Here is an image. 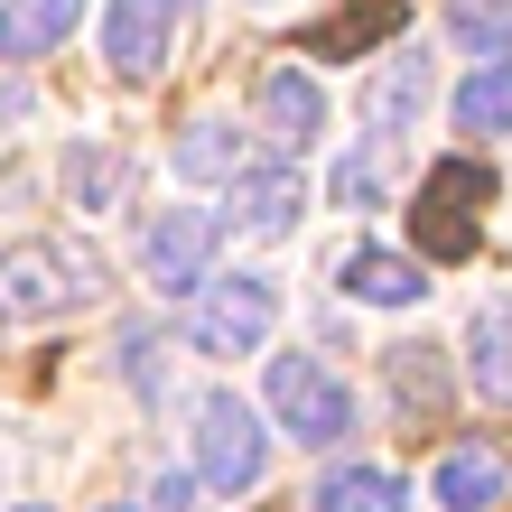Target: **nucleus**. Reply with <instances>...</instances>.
Returning <instances> with one entry per match:
<instances>
[{
	"instance_id": "nucleus-8",
	"label": "nucleus",
	"mask_w": 512,
	"mask_h": 512,
	"mask_svg": "<svg viewBox=\"0 0 512 512\" xmlns=\"http://www.w3.org/2000/svg\"><path fill=\"white\" fill-rule=\"evenodd\" d=\"M298 215H308V187H298V168H243V177H233V215H224V224L261 233V243H289Z\"/></svg>"
},
{
	"instance_id": "nucleus-11",
	"label": "nucleus",
	"mask_w": 512,
	"mask_h": 512,
	"mask_svg": "<svg viewBox=\"0 0 512 512\" xmlns=\"http://www.w3.org/2000/svg\"><path fill=\"white\" fill-rule=\"evenodd\" d=\"M419 112H429V56L401 47V56H391V66L364 84V131H373V140H401Z\"/></svg>"
},
{
	"instance_id": "nucleus-24",
	"label": "nucleus",
	"mask_w": 512,
	"mask_h": 512,
	"mask_svg": "<svg viewBox=\"0 0 512 512\" xmlns=\"http://www.w3.org/2000/svg\"><path fill=\"white\" fill-rule=\"evenodd\" d=\"M103 512H131V503H103Z\"/></svg>"
},
{
	"instance_id": "nucleus-12",
	"label": "nucleus",
	"mask_w": 512,
	"mask_h": 512,
	"mask_svg": "<svg viewBox=\"0 0 512 512\" xmlns=\"http://www.w3.org/2000/svg\"><path fill=\"white\" fill-rule=\"evenodd\" d=\"M75 19H84V0H0V56H56L75 38Z\"/></svg>"
},
{
	"instance_id": "nucleus-23",
	"label": "nucleus",
	"mask_w": 512,
	"mask_h": 512,
	"mask_svg": "<svg viewBox=\"0 0 512 512\" xmlns=\"http://www.w3.org/2000/svg\"><path fill=\"white\" fill-rule=\"evenodd\" d=\"M10 512H47V503H10Z\"/></svg>"
},
{
	"instance_id": "nucleus-13",
	"label": "nucleus",
	"mask_w": 512,
	"mask_h": 512,
	"mask_svg": "<svg viewBox=\"0 0 512 512\" xmlns=\"http://www.w3.org/2000/svg\"><path fill=\"white\" fill-rule=\"evenodd\" d=\"M447 112H457L466 140H503L512 131V56H485V66L457 84V103H447Z\"/></svg>"
},
{
	"instance_id": "nucleus-5",
	"label": "nucleus",
	"mask_w": 512,
	"mask_h": 512,
	"mask_svg": "<svg viewBox=\"0 0 512 512\" xmlns=\"http://www.w3.org/2000/svg\"><path fill=\"white\" fill-rule=\"evenodd\" d=\"M261 457H270L261 410L233 401V391H205V401H196V475L215 494H252L261 485Z\"/></svg>"
},
{
	"instance_id": "nucleus-19",
	"label": "nucleus",
	"mask_w": 512,
	"mask_h": 512,
	"mask_svg": "<svg viewBox=\"0 0 512 512\" xmlns=\"http://www.w3.org/2000/svg\"><path fill=\"white\" fill-rule=\"evenodd\" d=\"M391 28H401V0H364L354 19H326L308 47H317V56H364L373 38H391Z\"/></svg>"
},
{
	"instance_id": "nucleus-6",
	"label": "nucleus",
	"mask_w": 512,
	"mask_h": 512,
	"mask_svg": "<svg viewBox=\"0 0 512 512\" xmlns=\"http://www.w3.org/2000/svg\"><path fill=\"white\" fill-rule=\"evenodd\" d=\"M215 243H224V215H205V205H168V215H149V233H140L149 289L196 298L205 280H215Z\"/></svg>"
},
{
	"instance_id": "nucleus-22",
	"label": "nucleus",
	"mask_w": 512,
	"mask_h": 512,
	"mask_svg": "<svg viewBox=\"0 0 512 512\" xmlns=\"http://www.w3.org/2000/svg\"><path fill=\"white\" fill-rule=\"evenodd\" d=\"M159 512H196V485H187V475H159Z\"/></svg>"
},
{
	"instance_id": "nucleus-21",
	"label": "nucleus",
	"mask_w": 512,
	"mask_h": 512,
	"mask_svg": "<svg viewBox=\"0 0 512 512\" xmlns=\"http://www.w3.org/2000/svg\"><path fill=\"white\" fill-rule=\"evenodd\" d=\"M326 196H336L345 215H373V205H382V168H373V159H336V177H326Z\"/></svg>"
},
{
	"instance_id": "nucleus-15",
	"label": "nucleus",
	"mask_w": 512,
	"mask_h": 512,
	"mask_svg": "<svg viewBox=\"0 0 512 512\" xmlns=\"http://www.w3.org/2000/svg\"><path fill=\"white\" fill-rule=\"evenodd\" d=\"M317 512H410V485L391 466H345L317 485Z\"/></svg>"
},
{
	"instance_id": "nucleus-16",
	"label": "nucleus",
	"mask_w": 512,
	"mask_h": 512,
	"mask_svg": "<svg viewBox=\"0 0 512 512\" xmlns=\"http://www.w3.org/2000/svg\"><path fill=\"white\" fill-rule=\"evenodd\" d=\"M429 494H438V512H494V503H503V466L475 457V447H457V457L438 466Z\"/></svg>"
},
{
	"instance_id": "nucleus-4",
	"label": "nucleus",
	"mask_w": 512,
	"mask_h": 512,
	"mask_svg": "<svg viewBox=\"0 0 512 512\" xmlns=\"http://www.w3.org/2000/svg\"><path fill=\"white\" fill-rule=\"evenodd\" d=\"M261 401H270V429H289L298 447H336L354 429V391L326 373L317 354H270Z\"/></svg>"
},
{
	"instance_id": "nucleus-20",
	"label": "nucleus",
	"mask_w": 512,
	"mask_h": 512,
	"mask_svg": "<svg viewBox=\"0 0 512 512\" xmlns=\"http://www.w3.org/2000/svg\"><path fill=\"white\" fill-rule=\"evenodd\" d=\"M66 177H75V196H84V205H112V196L131 187V159H122V149L75 140V149H66Z\"/></svg>"
},
{
	"instance_id": "nucleus-18",
	"label": "nucleus",
	"mask_w": 512,
	"mask_h": 512,
	"mask_svg": "<svg viewBox=\"0 0 512 512\" xmlns=\"http://www.w3.org/2000/svg\"><path fill=\"white\" fill-rule=\"evenodd\" d=\"M447 38L466 56H512V0H447Z\"/></svg>"
},
{
	"instance_id": "nucleus-10",
	"label": "nucleus",
	"mask_w": 512,
	"mask_h": 512,
	"mask_svg": "<svg viewBox=\"0 0 512 512\" xmlns=\"http://www.w3.org/2000/svg\"><path fill=\"white\" fill-rule=\"evenodd\" d=\"M336 289L364 298V308H419V298H429L419 261H410V252H382V243H354V252L336 261Z\"/></svg>"
},
{
	"instance_id": "nucleus-1",
	"label": "nucleus",
	"mask_w": 512,
	"mask_h": 512,
	"mask_svg": "<svg viewBox=\"0 0 512 512\" xmlns=\"http://www.w3.org/2000/svg\"><path fill=\"white\" fill-rule=\"evenodd\" d=\"M112 289V261L94 243H10L0 252V336L10 326H47V317H75Z\"/></svg>"
},
{
	"instance_id": "nucleus-9",
	"label": "nucleus",
	"mask_w": 512,
	"mask_h": 512,
	"mask_svg": "<svg viewBox=\"0 0 512 512\" xmlns=\"http://www.w3.org/2000/svg\"><path fill=\"white\" fill-rule=\"evenodd\" d=\"M261 131L280 149H317L326 140V94H317L308 66H270L261 75Z\"/></svg>"
},
{
	"instance_id": "nucleus-2",
	"label": "nucleus",
	"mask_w": 512,
	"mask_h": 512,
	"mask_svg": "<svg viewBox=\"0 0 512 512\" xmlns=\"http://www.w3.org/2000/svg\"><path fill=\"white\" fill-rule=\"evenodd\" d=\"M270 317H280V280L270 270H215L196 289V308H187V336L215 364H243V354L270 345Z\"/></svg>"
},
{
	"instance_id": "nucleus-14",
	"label": "nucleus",
	"mask_w": 512,
	"mask_h": 512,
	"mask_svg": "<svg viewBox=\"0 0 512 512\" xmlns=\"http://www.w3.org/2000/svg\"><path fill=\"white\" fill-rule=\"evenodd\" d=\"M252 168V140H243V122H187L177 131V177H243Z\"/></svg>"
},
{
	"instance_id": "nucleus-7",
	"label": "nucleus",
	"mask_w": 512,
	"mask_h": 512,
	"mask_svg": "<svg viewBox=\"0 0 512 512\" xmlns=\"http://www.w3.org/2000/svg\"><path fill=\"white\" fill-rule=\"evenodd\" d=\"M177 47V0H103V66L122 84H159Z\"/></svg>"
},
{
	"instance_id": "nucleus-17",
	"label": "nucleus",
	"mask_w": 512,
	"mask_h": 512,
	"mask_svg": "<svg viewBox=\"0 0 512 512\" xmlns=\"http://www.w3.org/2000/svg\"><path fill=\"white\" fill-rule=\"evenodd\" d=\"M466 373H475V391H512V308H475Z\"/></svg>"
},
{
	"instance_id": "nucleus-3",
	"label": "nucleus",
	"mask_w": 512,
	"mask_h": 512,
	"mask_svg": "<svg viewBox=\"0 0 512 512\" xmlns=\"http://www.w3.org/2000/svg\"><path fill=\"white\" fill-rule=\"evenodd\" d=\"M485 205H494V168L438 159L429 177H419V205H410L419 252H429V261H466L475 243H485Z\"/></svg>"
}]
</instances>
